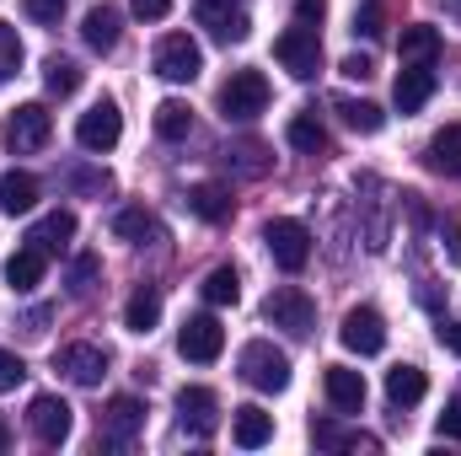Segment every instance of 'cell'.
<instances>
[{"label":"cell","mask_w":461,"mask_h":456,"mask_svg":"<svg viewBox=\"0 0 461 456\" xmlns=\"http://www.w3.org/2000/svg\"><path fill=\"white\" fill-rule=\"evenodd\" d=\"M236 365H241V381L258 387V392H285V387H290V354L274 349L268 339H252L241 349Z\"/></svg>","instance_id":"6da1fadb"},{"label":"cell","mask_w":461,"mask_h":456,"mask_svg":"<svg viewBox=\"0 0 461 456\" xmlns=\"http://www.w3.org/2000/svg\"><path fill=\"white\" fill-rule=\"evenodd\" d=\"M274 59L295 76V81H312L317 70H322V38H317V27H285L279 38H274Z\"/></svg>","instance_id":"7a4b0ae2"},{"label":"cell","mask_w":461,"mask_h":456,"mask_svg":"<svg viewBox=\"0 0 461 456\" xmlns=\"http://www.w3.org/2000/svg\"><path fill=\"white\" fill-rule=\"evenodd\" d=\"M263 317H268L274 328H285L290 339H306V333L317 328V306H312V296L295 290V285H279V290L263 301Z\"/></svg>","instance_id":"3957f363"},{"label":"cell","mask_w":461,"mask_h":456,"mask_svg":"<svg viewBox=\"0 0 461 456\" xmlns=\"http://www.w3.org/2000/svg\"><path fill=\"white\" fill-rule=\"evenodd\" d=\"M49 134H54V114H49L43 103H22V108H11V114H5V145H11L16 156L43 150V145H49Z\"/></svg>","instance_id":"277c9868"},{"label":"cell","mask_w":461,"mask_h":456,"mask_svg":"<svg viewBox=\"0 0 461 456\" xmlns=\"http://www.w3.org/2000/svg\"><path fill=\"white\" fill-rule=\"evenodd\" d=\"M156 76L161 81H172V87H183V81H194L199 70H204V54H199V43L188 38V32H167L161 43H156Z\"/></svg>","instance_id":"5b68a950"},{"label":"cell","mask_w":461,"mask_h":456,"mask_svg":"<svg viewBox=\"0 0 461 456\" xmlns=\"http://www.w3.org/2000/svg\"><path fill=\"white\" fill-rule=\"evenodd\" d=\"M263 108H268L263 70H230V81L221 87V114L236 118V123H247V118H258Z\"/></svg>","instance_id":"8992f818"},{"label":"cell","mask_w":461,"mask_h":456,"mask_svg":"<svg viewBox=\"0 0 461 456\" xmlns=\"http://www.w3.org/2000/svg\"><path fill=\"white\" fill-rule=\"evenodd\" d=\"M263 242H268V252H274V263L285 274H301L312 263V231L301 226V221H268Z\"/></svg>","instance_id":"52a82bcc"},{"label":"cell","mask_w":461,"mask_h":456,"mask_svg":"<svg viewBox=\"0 0 461 456\" xmlns=\"http://www.w3.org/2000/svg\"><path fill=\"white\" fill-rule=\"evenodd\" d=\"M70 403L65 397H54V392H38L32 403H27V430L43 441V446H65L70 441Z\"/></svg>","instance_id":"ba28073f"},{"label":"cell","mask_w":461,"mask_h":456,"mask_svg":"<svg viewBox=\"0 0 461 456\" xmlns=\"http://www.w3.org/2000/svg\"><path fill=\"white\" fill-rule=\"evenodd\" d=\"M221 349H226V328H221L210 312H199V317H188V323L177 328V354H183V360H194V365L221 360Z\"/></svg>","instance_id":"9c48e42d"},{"label":"cell","mask_w":461,"mask_h":456,"mask_svg":"<svg viewBox=\"0 0 461 456\" xmlns=\"http://www.w3.org/2000/svg\"><path fill=\"white\" fill-rule=\"evenodd\" d=\"M199 27H210V38L221 43H241L252 32L247 0H199Z\"/></svg>","instance_id":"30bf717a"},{"label":"cell","mask_w":461,"mask_h":456,"mask_svg":"<svg viewBox=\"0 0 461 456\" xmlns=\"http://www.w3.org/2000/svg\"><path fill=\"white\" fill-rule=\"evenodd\" d=\"M140 430H145V403L140 397H113L108 414L97 419V441L103 446H134Z\"/></svg>","instance_id":"8fae6325"},{"label":"cell","mask_w":461,"mask_h":456,"mask_svg":"<svg viewBox=\"0 0 461 456\" xmlns=\"http://www.w3.org/2000/svg\"><path fill=\"white\" fill-rule=\"evenodd\" d=\"M118 134H123V114H118V103H108V97H103V103H92V108L81 114V123H76V140H81L86 150H97V156H103V150H113Z\"/></svg>","instance_id":"7c38bea8"},{"label":"cell","mask_w":461,"mask_h":456,"mask_svg":"<svg viewBox=\"0 0 461 456\" xmlns=\"http://www.w3.org/2000/svg\"><path fill=\"white\" fill-rule=\"evenodd\" d=\"M54 370H65L76 387H97V381L108 376V354H103L97 343H65V349L54 354Z\"/></svg>","instance_id":"4fadbf2b"},{"label":"cell","mask_w":461,"mask_h":456,"mask_svg":"<svg viewBox=\"0 0 461 456\" xmlns=\"http://www.w3.org/2000/svg\"><path fill=\"white\" fill-rule=\"evenodd\" d=\"M339 339H344V349H354V354H381V349H386V323H381L375 306H354L344 317V328H339Z\"/></svg>","instance_id":"5bb4252c"},{"label":"cell","mask_w":461,"mask_h":456,"mask_svg":"<svg viewBox=\"0 0 461 456\" xmlns=\"http://www.w3.org/2000/svg\"><path fill=\"white\" fill-rule=\"evenodd\" d=\"M177 419H183V430H194V435H215V424H221V397H215L210 387H183V392H177Z\"/></svg>","instance_id":"9a60e30c"},{"label":"cell","mask_w":461,"mask_h":456,"mask_svg":"<svg viewBox=\"0 0 461 456\" xmlns=\"http://www.w3.org/2000/svg\"><path fill=\"white\" fill-rule=\"evenodd\" d=\"M429 97H435V65H402V76H397V87H392L397 114H419Z\"/></svg>","instance_id":"2e32d148"},{"label":"cell","mask_w":461,"mask_h":456,"mask_svg":"<svg viewBox=\"0 0 461 456\" xmlns=\"http://www.w3.org/2000/svg\"><path fill=\"white\" fill-rule=\"evenodd\" d=\"M43 269H49V252L43 247H16L11 258H5V285L16 290V296H27V290H38V279H43Z\"/></svg>","instance_id":"e0dca14e"},{"label":"cell","mask_w":461,"mask_h":456,"mask_svg":"<svg viewBox=\"0 0 461 456\" xmlns=\"http://www.w3.org/2000/svg\"><path fill=\"white\" fill-rule=\"evenodd\" d=\"M230 435H236V446H241V451H258V446H268V441H274V414H263L258 403H247V408H236V414H230Z\"/></svg>","instance_id":"ac0fdd59"},{"label":"cell","mask_w":461,"mask_h":456,"mask_svg":"<svg viewBox=\"0 0 461 456\" xmlns=\"http://www.w3.org/2000/svg\"><path fill=\"white\" fill-rule=\"evenodd\" d=\"M322 387H328V403H333V408H344V414H359V408H365V376H359V370L328 365Z\"/></svg>","instance_id":"d6986e66"},{"label":"cell","mask_w":461,"mask_h":456,"mask_svg":"<svg viewBox=\"0 0 461 456\" xmlns=\"http://www.w3.org/2000/svg\"><path fill=\"white\" fill-rule=\"evenodd\" d=\"M397 54H402V65H435L440 59V32L429 22H413V27H402Z\"/></svg>","instance_id":"ffe728a7"},{"label":"cell","mask_w":461,"mask_h":456,"mask_svg":"<svg viewBox=\"0 0 461 456\" xmlns=\"http://www.w3.org/2000/svg\"><path fill=\"white\" fill-rule=\"evenodd\" d=\"M312 441H317V451H381V441H375V435L344 430V424H333V419L312 424Z\"/></svg>","instance_id":"44dd1931"},{"label":"cell","mask_w":461,"mask_h":456,"mask_svg":"<svg viewBox=\"0 0 461 456\" xmlns=\"http://www.w3.org/2000/svg\"><path fill=\"white\" fill-rule=\"evenodd\" d=\"M424 392H429V381H424L419 365H392V370H386V397H392V408H413V403H424Z\"/></svg>","instance_id":"7402d4cb"},{"label":"cell","mask_w":461,"mask_h":456,"mask_svg":"<svg viewBox=\"0 0 461 456\" xmlns=\"http://www.w3.org/2000/svg\"><path fill=\"white\" fill-rule=\"evenodd\" d=\"M424 161H429V172H446V178H461V123H446V129H440V134L429 140Z\"/></svg>","instance_id":"603a6c76"},{"label":"cell","mask_w":461,"mask_h":456,"mask_svg":"<svg viewBox=\"0 0 461 456\" xmlns=\"http://www.w3.org/2000/svg\"><path fill=\"white\" fill-rule=\"evenodd\" d=\"M32 205H38V178L32 172H0V210L27 215Z\"/></svg>","instance_id":"cb8c5ba5"},{"label":"cell","mask_w":461,"mask_h":456,"mask_svg":"<svg viewBox=\"0 0 461 456\" xmlns=\"http://www.w3.org/2000/svg\"><path fill=\"white\" fill-rule=\"evenodd\" d=\"M81 38H86V49H92V54H113V49H118V11H113V5H92V11H86Z\"/></svg>","instance_id":"d4e9b609"},{"label":"cell","mask_w":461,"mask_h":456,"mask_svg":"<svg viewBox=\"0 0 461 456\" xmlns=\"http://www.w3.org/2000/svg\"><path fill=\"white\" fill-rule=\"evenodd\" d=\"M188 210H194L199 221L221 226V221H230V194L221 183H194V188H188Z\"/></svg>","instance_id":"484cf974"},{"label":"cell","mask_w":461,"mask_h":456,"mask_svg":"<svg viewBox=\"0 0 461 456\" xmlns=\"http://www.w3.org/2000/svg\"><path fill=\"white\" fill-rule=\"evenodd\" d=\"M70 236H76V215H70V210H49L38 226L27 231V242H32V247H43V252H59Z\"/></svg>","instance_id":"4316f807"},{"label":"cell","mask_w":461,"mask_h":456,"mask_svg":"<svg viewBox=\"0 0 461 456\" xmlns=\"http://www.w3.org/2000/svg\"><path fill=\"white\" fill-rule=\"evenodd\" d=\"M285 140H290L295 150L317 156V150L328 145V129H322V118H317V108H306V114H295V118H290V123H285Z\"/></svg>","instance_id":"83f0119b"},{"label":"cell","mask_w":461,"mask_h":456,"mask_svg":"<svg viewBox=\"0 0 461 456\" xmlns=\"http://www.w3.org/2000/svg\"><path fill=\"white\" fill-rule=\"evenodd\" d=\"M156 323H161V296L156 290H134L129 306H123V328L129 333H150Z\"/></svg>","instance_id":"f1b7e54d"},{"label":"cell","mask_w":461,"mask_h":456,"mask_svg":"<svg viewBox=\"0 0 461 456\" xmlns=\"http://www.w3.org/2000/svg\"><path fill=\"white\" fill-rule=\"evenodd\" d=\"M156 134H161V140H188V134H194V108L177 103V97L156 103Z\"/></svg>","instance_id":"f546056e"},{"label":"cell","mask_w":461,"mask_h":456,"mask_svg":"<svg viewBox=\"0 0 461 456\" xmlns=\"http://www.w3.org/2000/svg\"><path fill=\"white\" fill-rule=\"evenodd\" d=\"M43 87H49V97H76V92H81V65L65 59V54H54V59L43 65Z\"/></svg>","instance_id":"4dcf8cb0"},{"label":"cell","mask_w":461,"mask_h":456,"mask_svg":"<svg viewBox=\"0 0 461 456\" xmlns=\"http://www.w3.org/2000/svg\"><path fill=\"white\" fill-rule=\"evenodd\" d=\"M333 108L344 114V123L354 129V134H381V123H386V114H381L375 103H354V97H339Z\"/></svg>","instance_id":"1f68e13d"},{"label":"cell","mask_w":461,"mask_h":456,"mask_svg":"<svg viewBox=\"0 0 461 456\" xmlns=\"http://www.w3.org/2000/svg\"><path fill=\"white\" fill-rule=\"evenodd\" d=\"M236 296H241V279H236L230 263H221V269L204 274V301H210V306H236Z\"/></svg>","instance_id":"d6a6232c"},{"label":"cell","mask_w":461,"mask_h":456,"mask_svg":"<svg viewBox=\"0 0 461 456\" xmlns=\"http://www.w3.org/2000/svg\"><path fill=\"white\" fill-rule=\"evenodd\" d=\"M226 161L236 172H247V178H263L268 172V145H258V140H236L226 150Z\"/></svg>","instance_id":"836d02e7"},{"label":"cell","mask_w":461,"mask_h":456,"mask_svg":"<svg viewBox=\"0 0 461 456\" xmlns=\"http://www.w3.org/2000/svg\"><path fill=\"white\" fill-rule=\"evenodd\" d=\"M113 236L118 242H145V236H161V226H156V215H145V210H118Z\"/></svg>","instance_id":"e575fe53"},{"label":"cell","mask_w":461,"mask_h":456,"mask_svg":"<svg viewBox=\"0 0 461 456\" xmlns=\"http://www.w3.org/2000/svg\"><path fill=\"white\" fill-rule=\"evenodd\" d=\"M97 279H103V263H97L92 252H81V258L70 263V296H92Z\"/></svg>","instance_id":"d590c367"},{"label":"cell","mask_w":461,"mask_h":456,"mask_svg":"<svg viewBox=\"0 0 461 456\" xmlns=\"http://www.w3.org/2000/svg\"><path fill=\"white\" fill-rule=\"evenodd\" d=\"M16 70H22V38H16L11 22H0V87H5Z\"/></svg>","instance_id":"8d00e7d4"},{"label":"cell","mask_w":461,"mask_h":456,"mask_svg":"<svg viewBox=\"0 0 461 456\" xmlns=\"http://www.w3.org/2000/svg\"><path fill=\"white\" fill-rule=\"evenodd\" d=\"M22 381H27V365H22V354L0 349V392H16Z\"/></svg>","instance_id":"74e56055"},{"label":"cell","mask_w":461,"mask_h":456,"mask_svg":"<svg viewBox=\"0 0 461 456\" xmlns=\"http://www.w3.org/2000/svg\"><path fill=\"white\" fill-rule=\"evenodd\" d=\"M354 32H365V38L381 32V0H365V5L354 11Z\"/></svg>","instance_id":"f35d334b"},{"label":"cell","mask_w":461,"mask_h":456,"mask_svg":"<svg viewBox=\"0 0 461 456\" xmlns=\"http://www.w3.org/2000/svg\"><path fill=\"white\" fill-rule=\"evenodd\" d=\"M27 16H32V22H43V27H59L65 0H27Z\"/></svg>","instance_id":"ab89813d"},{"label":"cell","mask_w":461,"mask_h":456,"mask_svg":"<svg viewBox=\"0 0 461 456\" xmlns=\"http://www.w3.org/2000/svg\"><path fill=\"white\" fill-rule=\"evenodd\" d=\"M65 178H70L76 188H92V194H108V188H113V178H108V172H81V167H70Z\"/></svg>","instance_id":"60d3db41"},{"label":"cell","mask_w":461,"mask_h":456,"mask_svg":"<svg viewBox=\"0 0 461 456\" xmlns=\"http://www.w3.org/2000/svg\"><path fill=\"white\" fill-rule=\"evenodd\" d=\"M322 16H328V0H295V22L301 27H322Z\"/></svg>","instance_id":"b9f144b4"},{"label":"cell","mask_w":461,"mask_h":456,"mask_svg":"<svg viewBox=\"0 0 461 456\" xmlns=\"http://www.w3.org/2000/svg\"><path fill=\"white\" fill-rule=\"evenodd\" d=\"M339 70H344L348 81H370V76H375V65H370V54H348V59L339 65Z\"/></svg>","instance_id":"7bdbcfd3"},{"label":"cell","mask_w":461,"mask_h":456,"mask_svg":"<svg viewBox=\"0 0 461 456\" xmlns=\"http://www.w3.org/2000/svg\"><path fill=\"white\" fill-rule=\"evenodd\" d=\"M440 435L461 441V397H456V403H446V414H440Z\"/></svg>","instance_id":"ee69618b"},{"label":"cell","mask_w":461,"mask_h":456,"mask_svg":"<svg viewBox=\"0 0 461 456\" xmlns=\"http://www.w3.org/2000/svg\"><path fill=\"white\" fill-rule=\"evenodd\" d=\"M134 11H140L145 22H161V16L172 11V0H134Z\"/></svg>","instance_id":"f6af8a7d"},{"label":"cell","mask_w":461,"mask_h":456,"mask_svg":"<svg viewBox=\"0 0 461 456\" xmlns=\"http://www.w3.org/2000/svg\"><path fill=\"white\" fill-rule=\"evenodd\" d=\"M440 343H446L451 354H461V323H446V328H440Z\"/></svg>","instance_id":"bcb514c9"},{"label":"cell","mask_w":461,"mask_h":456,"mask_svg":"<svg viewBox=\"0 0 461 456\" xmlns=\"http://www.w3.org/2000/svg\"><path fill=\"white\" fill-rule=\"evenodd\" d=\"M446 236H451V258L461 263V221H446Z\"/></svg>","instance_id":"7dc6e473"},{"label":"cell","mask_w":461,"mask_h":456,"mask_svg":"<svg viewBox=\"0 0 461 456\" xmlns=\"http://www.w3.org/2000/svg\"><path fill=\"white\" fill-rule=\"evenodd\" d=\"M0 451H11V424L0 419Z\"/></svg>","instance_id":"c3c4849f"}]
</instances>
